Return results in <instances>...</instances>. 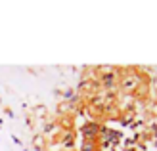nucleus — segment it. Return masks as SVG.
Here are the masks:
<instances>
[{
	"mask_svg": "<svg viewBox=\"0 0 157 151\" xmlns=\"http://www.w3.org/2000/svg\"><path fill=\"white\" fill-rule=\"evenodd\" d=\"M82 132H84V136H86V138H88V140L92 142L94 138L98 136V132H100V128H98V126L94 124V123H90V124H86L84 128H82Z\"/></svg>",
	"mask_w": 157,
	"mask_h": 151,
	"instance_id": "f257e3e1",
	"label": "nucleus"
}]
</instances>
